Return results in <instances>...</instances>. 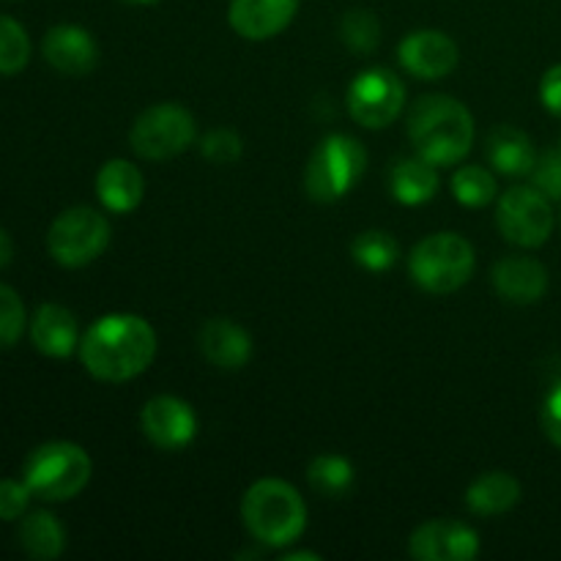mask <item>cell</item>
Segmentation results:
<instances>
[{"instance_id":"6da1fadb","label":"cell","mask_w":561,"mask_h":561,"mask_svg":"<svg viewBox=\"0 0 561 561\" xmlns=\"http://www.w3.org/2000/svg\"><path fill=\"white\" fill-rule=\"evenodd\" d=\"M157 356V332L131 312H110L96 318L80 340L82 367L96 381L124 383L151 367Z\"/></svg>"},{"instance_id":"7a4b0ae2","label":"cell","mask_w":561,"mask_h":561,"mask_svg":"<svg viewBox=\"0 0 561 561\" xmlns=\"http://www.w3.org/2000/svg\"><path fill=\"white\" fill-rule=\"evenodd\" d=\"M409 140L427 162L436 168H449L469 157L474 146V118L458 99L447 93H431L411 107Z\"/></svg>"},{"instance_id":"3957f363","label":"cell","mask_w":561,"mask_h":561,"mask_svg":"<svg viewBox=\"0 0 561 561\" xmlns=\"http://www.w3.org/2000/svg\"><path fill=\"white\" fill-rule=\"evenodd\" d=\"M241 520L257 542L268 548H285L301 537L307 526V504L290 482L266 480L252 482L241 499Z\"/></svg>"},{"instance_id":"277c9868","label":"cell","mask_w":561,"mask_h":561,"mask_svg":"<svg viewBox=\"0 0 561 561\" xmlns=\"http://www.w3.org/2000/svg\"><path fill=\"white\" fill-rule=\"evenodd\" d=\"M93 463L80 444L47 442L33 449L22 466V482L42 502H69L91 482Z\"/></svg>"},{"instance_id":"5b68a950","label":"cell","mask_w":561,"mask_h":561,"mask_svg":"<svg viewBox=\"0 0 561 561\" xmlns=\"http://www.w3.org/2000/svg\"><path fill=\"white\" fill-rule=\"evenodd\" d=\"M474 247L458 233H433L411 250L409 272L422 290L436 296L455 294L474 274Z\"/></svg>"},{"instance_id":"8992f818","label":"cell","mask_w":561,"mask_h":561,"mask_svg":"<svg viewBox=\"0 0 561 561\" xmlns=\"http://www.w3.org/2000/svg\"><path fill=\"white\" fill-rule=\"evenodd\" d=\"M367 151L356 137L329 135L318 142L305 170V190L316 203H334L348 195L365 173Z\"/></svg>"},{"instance_id":"52a82bcc","label":"cell","mask_w":561,"mask_h":561,"mask_svg":"<svg viewBox=\"0 0 561 561\" xmlns=\"http://www.w3.org/2000/svg\"><path fill=\"white\" fill-rule=\"evenodd\" d=\"M110 244V222L102 211L75 206L58 214L47 230V250L55 263L66 268H80L96 261Z\"/></svg>"},{"instance_id":"ba28073f","label":"cell","mask_w":561,"mask_h":561,"mask_svg":"<svg viewBox=\"0 0 561 561\" xmlns=\"http://www.w3.org/2000/svg\"><path fill=\"white\" fill-rule=\"evenodd\" d=\"M195 115L181 104L164 102L137 115L129 142L137 157L148 159V162H162V159L184 153L195 142Z\"/></svg>"},{"instance_id":"9c48e42d","label":"cell","mask_w":561,"mask_h":561,"mask_svg":"<svg viewBox=\"0 0 561 561\" xmlns=\"http://www.w3.org/2000/svg\"><path fill=\"white\" fill-rule=\"evenodd\" d=\"M348 113L365 129H387L405 107V85L383 66L359 71L348 85Z\"/></svg>"},{"instance_id":"30bf717a","label":"cell","mask_w":561,"mask_h":561,"mask_svg":"<svg viewBox=\"0 0 561 561\" xmlns=\"http://www.w3.org/2000/svg\"><path fill=\"white\" fill-rule=\"evenodd\" d=\"M496 225L504 239L524 250H537L551 239V201L535 186H513L502 195L496 208Z\"/></svg>"},{"instance_id":"8fae6325","label":"cell","mask_w":561,"mask_h":561,"mask_svg":"<svg viewBox=\"0 0 561 561\" xmlns=\"http://www.w3.org/2000/svg\"><path fill=\"white\" fill-rule=\"evenodd\" d=\"M140 427L142 436L153 447L175 453V449H184L195 442L197 414L186 400L175 398V394H157L142 405Z\"/></svg>"},{"instance_id":"7c38bea8","label":"cell","mask_w":561,"mask_h":561,"mask_svg":"<svg viewBox=\"0 0 561 561\" xmlns=\"http://www.w3.org/2000/svg\"><path fill=\"white\" fill-rule=\"evenodd\" d=\"M409 553L420 561H471L480 535L460 520H427L409 537Z\"/></svg>"},{"instance_id":"4fadbf2b","label":"cell","mask_w":561,"mask_h":561,"mask_svg":"<svg viewBox=\"0 0 561 561\" xmlns=\"http://www.w3.org/2000/svg\"><path fill=\"white\" fill-rule=\"evenodd\" d=\"M398 58L409 75L420 77V80H442V77L455 71L460 60V49L453 42V36L425 27V31L409 33L400 42Z\"/></svg>"},{"instance_id":"5bb4252c","label":"cell","mask_w":561,"mask_h":561,"mask_svg":"<svg viewBox=\"0 0 561 561\" xmlns=\"http://www.w3.org/2000/svg\"><path fill=\"white\" fill-rule=\"evenodd\" d=\"M299 0H230L228 22L247 42L279 36L294 22Z\"/></svg>"},{"instance_id":"9a60e30c","label":"cell","mask_w":561,"mask_h":561,"mask_svg":"<svg viewBox=\"0 0 561 561\" xmlns=\"http://www.w3.org/2000/svg\"><path fill=\"white\" fill-rule=\"evenodd\" d=\"M42 53L55 71L69 77H85L99 64V44L85 27L55 25L44 36Z\"/></svg>"},{"instance_id":"2e32d148","label":"cell","mask_w":561,"mask_h":561,"mask_svg":"<svg viewBox=\"0 0 561 561\" xmlns=\"http://www.w3.org/2000/svg\"><path fill=\"white\" fill-rule=\"evenodd\" d=\"M493 288L510 305H535L548 290V272L529 255H507L491 272Z\"/></svg>"},{"instance_id":"e0dca14e","label":"cell","mask_w":561,"mask_h":561,"mask_svg":"<svg viewBox=\"0 0 561 561\" xmlns=\"http://www.w3.org/2000/svg\"><path fill=\"white\" fill-rule=\"evenodd\" d=\"M197 345L219 370H241L252 356V337L230 318H208L197 332Z\"/></svg>"},{"instance_id":"ac0fdd59","label":"cell","mask_w":561,"mask_h":561,"mask_svg":"<svg viewBox=\"0 0 561 561\" xmlns=\"http://www.w3.org/2000/svg\"><path fill=\"white\" fill-rule=\"evenodd\" d=\"M31 340L49 359H66L80 348V327L75 312L60 305H42L31 321Z\"/></svg>"},{"instance_id":"d6986e66","label":"cell","mask_w":561,"mask_h":561,"mask_svg":"<svg viewBox=\"0 0 561 561\" xmlns=\"http://www.w3.org/2000/svg\"><path fill=\"white\" fill-rule=\"evenodd\" d=\"M96 195L113 214H131L146 195V179L129 159H110L96 173Z\"/></svg>"},{"instance_id":"ffe728a7","label":"cell","mask_w":561,"mask_h":561,"mask_svg":"<svg viewBox=\"0 0 561 561\" xmlns=\"http://www.w3.org/2000/svg\"><path fill=\"white\" fill-rule=\"evenodd\" d=\"M485 153L491 168L499 170L502 175H529L537 162L531 137L510 124L491 129V135L485 140Z\"/></svg>"},{"instance_id":"44dd1931","label":"cell","mask_w":561,"mask_h":561,"mask_svg":"<svg viewBox=\"0 0 561 561\" xmlns=\"http://www.w3.org/2000/svg\"><path fill=\"white\" fill-rule=\"evenodd\" d=\"M389 192L394 201L403 206H422L438 192V173L436 164L427 162L425 157H403L392 164L389 173Z\"/></svg>"},{"instance_id":"7402d4cb","label":"cell","mask_w":561,"mask_h":561,"mask_svg":"<svg viewBox=\"0 0 561 561\" xmlns=\"http://www.w3.org/2000/svg\"><path fill=\"white\" fill-rule=\"evenodd\" d=\"M520 493H524L520 482L510 471H488L471 482L466 491V504L474 515L493 518L510 513L520 502Z\"/></svg>"},{"instance_id":"603a6c76","label":"cell","mask_w":561,"mask_h":561,"mask_svg":"<svg viewBox=\"0 0 561 561\" xmlns=\"http://www.w3.org/2000/svg\"><path fill=\"white\" fill-rule=\"evenodd\" d=\"M20 546L31 559L53 561L64 553L66 548V529L60 520L47 510L25 513L20 520Z\"/></svg>"},{"instance_id":"cb8c5ba5","label":"cell","mask_w":561,"mask_h":561,"mask_svg":"<svg viewBox=\"0 0 561 561\" xmlns=\"http://www.w3.org/2000/svg\"><path fill=\"white\" fill-rule=\"evenodd\" d=\"M354 463L343 455H318L307 469V482L323 499H343L354 488Z\"/></svg>"},{"instance_id":"d4e9b609","label":"cell","mask_w":561,"mask_h":561,"mask_svg":"<svg viewBox=\"0 0 561 561\" xmlns=\"http://www.w3.org/2000/svg\"><path fill=\"white\" fill-rule=\"evenodd\" d=\"M453 197L463 203L466 208H485L496 201L499 184L493 179L491 170L480 168V164H466L453 175Z\"/></svg>"},{"instance_id":"484cf974","label":"cell","mask_w":561,"mask_h":561,"mask_svg":"<svg viewBox=\"0 0 561 561\" xmlns=\"http://www.w3.org/2000/svg\"><path fill=\"white\" fill-rule=\"evenodd\" d=\"M351 255L367 272H387L398 261L400 247L387 230H365L351 244Z\"/></svg>"},{"instance_id":"4316f807","label":"cell","mask_w":561,"mask_h":561,"mask_svg":"<svg viewBox=\"0 0 561 561\" xmlns=\"http://www.w3.org/2000/svg\"><path fill=\"white\" fill-rule=\"evenodd\" d=\"M340 36H343L345 47L354 49V53H376L378 44H381V25H378L373 11L354 9L343 16V22H340Z\"/></svg>"},{"instance_id":"83f0119b","label":"cell","mask_w":561,"mask_h":561,"mask_svg":"<svg viewBox=\"0 0 561 561\" xmlns=\"http://www.w3.org/2000/svg\"><path fill=\"white\" fill-rule=\"evenodd\" d=\"M31 60V38L25 27L0 14V75H16Z\"/></svg>"},{"instance_id":"f1b7e54d","label":"cell","mask_w":561,"mask_h":561,"mask_svg":"<svg viewBox=\"0 0 561 561\" xmlns=\"http://www.w3.org/2000/svg\"><path fill=\"white\" fill-rule=\"evenodd\" d=\"M25 305H22L20 294L9 285L0 283V351L14 348L20 343L22 332H25Z\"/></svg>"},{"instance_id":"f546056e","label":"cell","mask_w":561,"mask_h":561,"mask_svg":"<svg viewBox=\"0 0 561 561\" xmlns=\"http://www.w3.org/2000/svg\"><path fill=\"white\" fill-rule=\"evenodd\" d=\"M201 153L214 164H233L244 153V140L230 129H211L201 140Z\"/></svg>"},{"instance_id":"4dcf8cb0","label":"cell","mask_w":561,"mask_h":561,"mask_svg":"<svg viewBox=\"0 0 561 561\" xmlns=\"http://www.w3.org/2000/svg\"><path fill=\"white\" fill-rule=\"evenodd\" d=\"M529 175L531 186L540 190L548 201H561V148L540 153Z\"/></svg>"},{"instance_id":"1f68e13d","label":"cell","mask_w":561,"mask_h":561,"mask_svg":"<svg viewBox=\"0 0 561 561\" xmlns=\"http://www.w3.org/2000/svg\"><path fill=\"white\" fill-rule=\"evenodd\" d=\"M33 493L20 480H0V520H20L27 513Z\"/></svg>"},{"instance_id":"d6a6232c","label":"cell","mask_w":561,"mask_h":561,"mask_svg":"<svg viewBox=\"0 0 561 561\" xmlns=\"http://www.w3.org/2000/svg\"><path fill=\"white\" fill-rule=\"evenodd\" d=\"M542 431L561 449V381L551 389L542 403Z\"/></svg>"},{"instance_id":"836d02e7","label":"cell","mask_w":561,"mask_h":561,"mask_svg":"<svg viewBox=\"0 0 561 561\" xmlns=\"http://www.w3.org/2000/svg\"><path fill=\"white\" fill-rule=\"evenodd\" d=\"M540 102L548 113L559 115L561 118V64L551 66V69L542 75L540 82Z\"/></svg>"},{"instance_id":"e575fe53","label":"cell","mask_w":561,"mask_h":561,"mask_svg":"<svg viewBox=\"0 0 561 561\" xmlns=\"http://www.w3.org/2000/svg\"><path fill=\"white\" fill-rule=\"evenodd\" d=\"M11 257H14V241H11V236L0 228V268L9 266Z\"/></svg>"},{"instance_id":"d590c367","label":"cell","mask_w":561,"mask_h":561,"mask_svg":"<svg viewBox=\"0 0 561 561\" xmlns=\"http://www.w3.org/2000/svg\"><path fill=\"white\" fill-rule=\"evenodd\" d=\"M283 559L285 561H296V559H305V561H318L321 557H318V553H312V551H283Z\"/></svg>"},{"instance_id":"8d00e7d4","label":"cell","mask_w":561,"mask_h":561,"mask_svg":"<svg viewBox=\"0 0 561 561\" xmlns=\"http://www.w3.org/2000/svg\"><path fill=\"white\" fill-rule=\"evenodd\" d=\"M124 3H131V5H146V3H157V0H124Z\"/></svg>"}]
</instances>
